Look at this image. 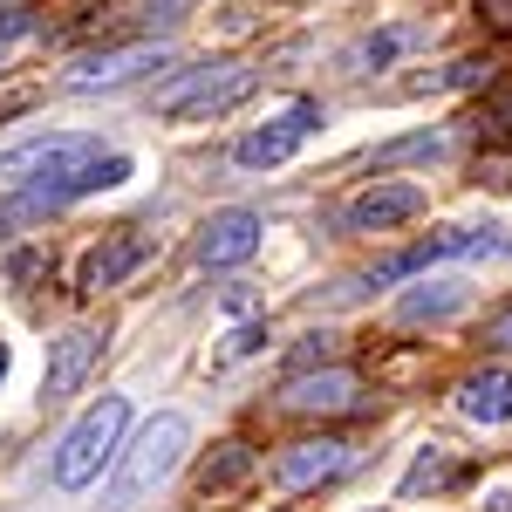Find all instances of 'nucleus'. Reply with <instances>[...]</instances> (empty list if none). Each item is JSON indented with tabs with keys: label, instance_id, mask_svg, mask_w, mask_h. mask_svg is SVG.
Instances as JSON below:
<instances>
[{
	"label": "nucleus",
	"instance_id": "1",
	"mask_svg": "<svg viewBox=\"0 0 512 512\" xmlns=\"http://www.w3.org/2000/svg\"><path fill=\"white\" fill-rule=\"evenodd\" d=\"M185 444H192V424H185L178 410H164V417H151V424L137 431V444H117V458H110L117 472H110L103 512H137V499H144V492H158L164 478L178 472Z\"/></svg>",
	"mask_w": 512,
	"mask_h": 512
},
{
	"label": "nucleus",
	"instance_id": "2",
	"mask_svg": "<svg viewBox=\"0 0 512 512\" xmlns=\"http://www.w3.org/2000/svg\"><path fill=\"white\" fill-rule=\"evenodd\" d=\"M103 158L96 137H28L14 151H0V178L21 192H48V198H82V171Z\"/></svg>",
	"mask_w": 512,
	"mask_h": 512
},
{
	"label": "nucleus",
	"instance_id": "3",
	"mask_svg": "<svg viewBox=\"0 0 512 512\" xmlns=\"http://www.w3.org/2000/svg\"><path fill=\"white\" fill-rule=\"evenodd\" d=\"M123 431H130V396H103L76 417V431L55 444V485L62 492H82L89 478H103V465L117 458Z\"/></svg>",
	"mask_w": 512,
	"mask_h": 512
},
{
	"label": "nucleus",
	"instance_id": "4",
	"mask_svg": "<svg viewBox=\"0 0 512 512\" xmlns=\"http://www.w3.org/2000/svg\"><path fill=\"white\" fill-rule=\"evenodd\" d=\"M253 82L260 69L253 62H198V69H178L171 82H158V117L171 123H192V117H219V110H233L253 96Z\"/></svg>",
	"mask_w": 512,
	"mask_h": 512
},
{
	"label": "nucleus",
	"instance_id": "5",
	"mask_svg": "<svg viewBox=\"0 0 512 512\" xmlns=\"http://www.w3.org/2000/svg\"><path fill=\"white\" fill-rule=\"evenodd\" d=\"M315 123H321L315 103H287L280 117H267L260 130H246V137H239L233 158L246 164V171H274V164H287L301 144H308V130H315Z\"/></svg>",
	"mask_w": 512,
	"mask_h": 512
},
{
	"label": "nucleus",
	"instance_id": "6",
	"mask_svg": "<svg viewBox=\"0 0 512 512\" xmlns=\"http://www.w3.org/2000/svg\"><path fill=\"white\" fill-rule=\"evenodd\" d=\"M171 55H164L158 41H130V48H103V55H82L76 69H69V89L76 96H96V89H123V82H137V76H151V69H164Z\"/></svg>",
	"mask_w": 512,
	"mask_h": 512
},
{
	"label": "nucleus",
	"instance_id": "7",
	"mask_svg": "<svg viewBox=\"0 0 512 512\" xmlns=\"http://www.w3.org/2000/svg\"><path fill=\"white\" fill-rule=\"evenodd\" d=\"M260 212H246V205H233V212H212L205 226H198V267H246L253 253H260Z\"/></svg>",
	"mask_w": 512,
	"mask_h": 512
},
{
	"label": "nucleus",
	"instance_id": "8",
	"mask_svg": "<svg viewBox=\"0 0 512 512\" xmlns=\"http://www.w3.org/2000/svg\"><path fill=\"white\" fill-rule=\"evenodd\" d=\"M151 260V239L144 233H110L103 246H89V260H82V274H76V294H103V287H123V280L137 274Z\"/></svg>",
	"mask_w": 512,
	"mask_h": 512
},
{
	"label": "nucleus",
	"instance_id": "9",
	"mask_svg": "<svg viewBox=\"0 0 512 512\" xmlns=\"http://www.w3.org/2000/svg\"><path fill=\"white\" fill-rule=\"evenodd\" d=\"M349 472V444L342 437H308V444H287L280 451L274 478L287 485V492H315V485H328V478Z\"/></svg>",
	"mask_w": 512,
	"mask_h": 512
},
{
	"label": "nucleus",
	"instance_id": "10",
	"mask_svg": "<svg viewBox=\"0 0 512 512\" xmlns=\"http://www.w3.org/2000/svg\"><path fill=\"white\" fill-rule=\"evenodd\" d=\"M96 355H103V335L96 328H69L62 342H48V376H41V396L55 403V396H76L89 383V369H96Z\"/></svg>",
	"mask_w": 512,
	"mask_h": 512
},
{
	"label": "nucleus",
	"instance_id": "11",
	"mask_svg": "<svg viewBox=\"0 0 512 512\" xmlns=\"http://www.w3.org/2000/svg\"><path fill=\"white\" fill-rule=\"evenodd\" d=\"M280 403H287V410H308V417H342V410L362 403V383H355L349 369H301Z\"/></svg>",
	"mask_w": 512,
	"mask_h": 512
},
{
	"label": "nucleus",
	"instance_id": "12",
	"mask_svg": "<svg viewBox=\"0 0 512 512\" xmlns=\"http://www.w3.org/2000/svg\"><path fill=\"white\" fill-rule=\"evenodd\" d=\"M424 212V192L417 185H369V192L349 205V233H390L403 219Z\"/></svg>",
	"mask_w": 512,
	"mask_h": 512
},
{
	"label": "nucleus",
	"instance_id": "13",
	"mask_svg": "<svg viewBox=\"0 0 512 512\" xmlns=\"http://www.w3.org/2000/svg\"><path fill=\"white\" fill-rule=\"evenodd\" d=\"M458 410L472 424H512V369H478L458 383Z\"/></svg>",
	"mask_w": 512,
	"mask_h": 512
},
{
	"label": "nucleus",
	"instance_id": "14",
	"mask_svg": "<svg viewBox=\"0 0 512 512\" xmlns=\"http://www.w3.org/2000/svg\"><path fill=\"white\" fill-rule=\"evenodd\" d=\"M417 41H431V21H403V28H383V35H362L349 48V69H355V76H369V69L396 62L403 48H417Z\"/></svg>",
	"mask_w": 512,
	"mask_h": 512
},
{
	"label": "nucleus",
	"instance_id": "15",
	"mask_svg": "<svg viewBox=\"0 0 512 512\" xmlns=\"http://www.w3.org/2000/svg\"><path fill=\"white\" fill-rule=\"evenodd\" d=\"M458 308H465V287H458V280H417V287L396 301L403 321H444V315H458Z\"/></svg>",
	"mask_w": 512,
	"mask_h": 512
},
{
	"label": "nucleus",
	"instance_id": "16",
	"mask_svg": "<svg viewBox=\"0 0 512 512\" xmlns=\"http://www.w3.org/2000/svg\"><path fill=\"white\" fill-rule=\"evenodd\" d=\"M451 478H458L451 444H424V451H417V465L403 472V485H396V492H403V499H424V492H444Z\"/></svg>",
	"mask_w": 512,
	"mask_h": 512
},
{
	"label": "nucleus",
	"instance_id": "17",
	"mask_svg": "<svg viewBox=\"0 0 512 512\" xmlns=\"http://www.w3.org/2000/svg\"><path fill=\"white\" fill-rule=\"evenodd\" d=\"M246 478H253V451H246V444H219V458H205V465H198V492L212 499V492L246 485Z\"/></svg>",
	"mask_w": 512,
	"mask_h": 512
},
{
	"label": "nucleus",
	"instance_id": "18",
	"mask_svg": "<svg viewBox=\"0 0 512 512\" xmlns=\"http://www.w3.org/2000/svg\"><path fill=\"white\" fill-rule=\"evenodd\" d=\"M485 76H492V62H451L444 76H417L410 89H417V96H424V89H472V82H485Z\"/></svg>",
	"mask_w": 512,
	"mask_h": 512
},
{
	"label": "nucleus",
	"instance_id": "19",
	"mask_svg": "<svg viewBox=\"0 0 512 512\" xmlns=\"http://www.w3.org/2000/svg\"><path fill=\"white\" fill-rule=\"evenodd\" d=\"M451 151V137H437V130H424V137H403V144H390V151H376V164H403V158H444Z\"/></svg>",
	"mask_w": 512,
	"mask_h": 512
},
{
	"label": "nucleus",
	"instance_id": "20",
	"mask_svg": "<svg viewBox=\"0 0 512 512\" xmlns=\"http://www.w3.org/2000/svg\"><path fill=\"white\" fill-rule=\"evenodd\" d=\"M185 0H137V28H171Z\"/></svg>",
	"mask_w": 512,
	"mask_h": 512
},
{
	"label": "nucleus",
	"instance_id": "21",
	"mask_svg": "<svg viewBox=\"0 0 512 512\" xmlns=\"http://www.w3.org/2000/svg\"><path fill=\"white\" fill-rule=\"evenodd\" d=\"M485 342H492V349H512V308H499V315L485 321Z\"/></svg>",
	"mask_w": 512,
	"mask_h": 512
},
{
	"label": "nucleus",
	"instance_id": "22",
	"mask_svg": "<svg viewBox=\"0 0 512 512\" xmlns=\"http://www.w3.org/2000/svg\"><path fill=\"white\" fill-rule=\"evenodd\" d=\"M0 35H21V21H14V14H0Z\"/></svg>",
	"mask_w": 512,
	"mask_h": 512
},
{
	"label": "nucleus",
	"instance_id": "23",
	"mask_svg": "<svg viewBox=\"0 0 512 512\" xmlns=\"http://www.w3.org/2000/svg\"><path fill=\"white\" fill-rule=\"evenodd\" d=\"M0 383H7V342H0Z\"/></svg>",
	"mask_w": 512,
	"mask_h": 512
}]
</instances>
